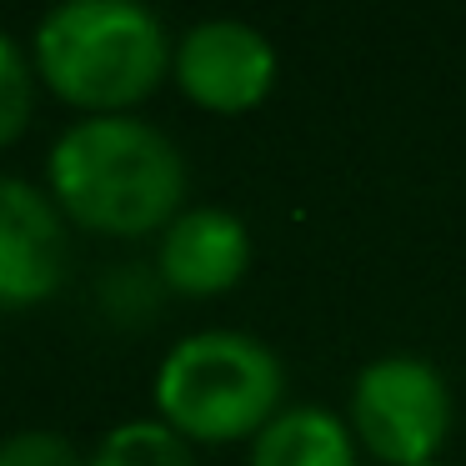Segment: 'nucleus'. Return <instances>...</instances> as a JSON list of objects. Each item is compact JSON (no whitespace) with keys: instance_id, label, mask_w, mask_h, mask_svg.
<instances>
[{"instance_id":"nucleus-1","label":"nucleus","mask_w":466,"mask_h":466,"mask_svg":"<svg viewBox=\"0 0 466 466\" xmlns=\"http://www.w3.org/2000/svg\"><path fill=\"white\" fill-rule=\"evenodd\" d=\"M51 191L76 226L101 236H151L181 216L186 161L151 121L91 116L51 151Z\"/></svg>"},{"instance_id":"nucleus-2","label":"nucleus","mask_w":466,"mask_h":466,"mask_svg":"<svg viewBox=\"0 0 466 466\" xmlns=\"http://www.w3.org/2000/svg\"><path fill=\"white\" fill-rule=\"evenodd\" d=\"M171 61L161 21L136 0H71L35 31V71L61 101L121 116L161 86Z\"/></svg>"},{"instance_id":"nucleus-3","label":"nucleus","mask_w":466,"mask_h":466,"mask_svg":"<svg viewBox=\"0 0 466 466\" xmlns=\"http://www.w3.org/2000/svg\"><path fill=\"white\" fill-rule=\"evenodd\" d=\"M286 371L271 346L241 331H196L156 371V411L186 441L226 446L261 436L281 416Z\"/></svg>"},{"instance_id":"nucleus-4","label":"nucleus","mask_w":466,"mask_h":466,"mask_svg":"<svg viewBox=\"0 0 466 466\" xmlns=\"http://www.w3.org/2000/svg\"><path fill=\"white\" fill-rule=\"evenodd\" d=\"M451 431V386L421 356H381L351 386V436L386 466L436 461Z\"/></svg>"},{"instance_id":"nucleus-5","label":"nucleus","mask_w":466,"mask_h":466,"mask_svg":"<svg viewBox=\"0 0 466 466\" xmlns=\"http://www.w3.org/2000/svg\"><path fill=\"white\" fill-rule=\"evenodd\" d=\"M276 81V51L246 21H201L176 46V86L206 111H251Z\"/></svg>"},{"instance_id":"nucleus-6","label":"nucleus","mask_w":466,"mask_h":466,"mask_svg":"<svg viewBox=\"0 0 466 466\" xmlns=\"http://www.w3.org/2000/svg\"><path fill=\"white\" fill-rule=\"evenodd\" d=\"M66 276V226L35 186L0 176V311L35 306Z\"/></svg>"},{"instance_id":"nucleus-7","label":"nucleus","mask_w":466,"mask_h":466,"mask_svg":"<svg viewBox=\"0 0 466 466\" xmlns=\"http://www.w3.org/2000/svg\"><path fill=\"white\" fill-rule=\"evenodd\" d=\"M251 266V231L241 216L221 211V206H191L181 211L161 236L156 251V271L161 286L181 296H221Z\"/></svg>"},{"instance_id":"nucleus-8","label":"nucleus","mask_w":466,"mask_h":466,"mask_svg":"<svg viewBox=\"0 0 466 466\" xmlns=\"http://www.w3.org/2000/svg\"><path fill=\"white\" fill-rule=\"evenodd\" d=\"M251 466H356V436L326 406H281L251 441Z\"/></svg>"},{"instance_id":"nucleus-9","label":"nucleus","mask_w":466,"mask_h":466,"mask_svg":"<svg viewBox=\"0 0 466 466\" xmlns=\"http://www.w3.org/2000/svg\"><path fill=\"white\" fill-rule=\"evenodd\" d=\"M86 466H196V456L166 421H126L96 446Z\"/></svg>"},{"instance_id":"nucleus-10","label":"nucleus","mask_w":466,"mask_h":466,"mask_svg":"<svg viewBox=\"0 0 466 466\" xmlns=\"http://www.w3.org/2000/svg\"><path fill=\"white\" fill-rule=\"evenodd\" d=\"M25 121H31V66L21 46L0 31V146L15 141Z\"/></svg>"},{"instance_id":"nucleus-11","label":"nucleus","mask_w":466,"mask_h":466,"mask_svg":"<svg viewBox=\"0 0 466 466\" xmlns=\"http://www.w3.org/2000/svg\"><path fill=\"white\" fill-rule=\"evenodd\" d=\"M0 466H86L61 431H15L0 441Z\"/></svg>"},{"instance_id":"nucleus-12","label":"nucleus","mask_w":466,"mask_h":466,"mask_svg":"<svg viewBox=\"0 0 466 466\" xmlns=\"http://www.w3.org/2000/svg\"><path fill=\"white\" fill-rule=\"evenodd\" d=\"M421 466H441V461H421Z\"/></svg>"}]
</instances>
